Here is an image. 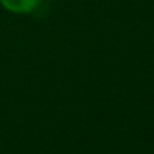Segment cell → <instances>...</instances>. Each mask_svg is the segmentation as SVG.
<instances>
[{
	"label": "cell",
	"mask_w": 154,
	"mask_h": 154,
	"mask_svg": "<svg viewBox=\"0 0 154 154\" xmlns=\"http://www.w3.org/2000/svg\"><path fill=\"white\" fill-rule=\"evenodd\" d=\"M47 2H53V0H47Z\"/></svg>",
	"instance_id": "7a4b0ae2"
},
{
	"label": "cell",
	"mask_w": 154,
	"mask_h": 154,
	"mask_svg": "<svg viewBox=\"0 0 154 154\" xmlns=\"http://www.w3.org/2000/svg\"><path fill=\"white\" fill-rule=\"evenodd\" d=\"M0 5L11 14L24 15L33 12L38 8L39 0H0Z\"/></svg>",
	"instance_id": "6da1fadb"
}]
</instances>
